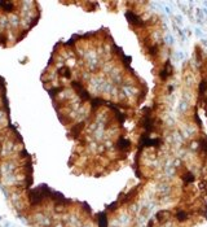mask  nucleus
Returning a JSON list of instances; mask_svg holds the SVG:
<instances>
[{
	"mask_svg": "<svg viewBox=\"0 0 207 227\" xmlns=\"http://www.w3.org/2000/svg\"><path fill=\"white\" fill-rule=\"evenodd\" d=\"M178 219L179 221H185L187 219V213H185V211H179L178 213Z\"/></svg>",
	"mask_w": 207,
	"mask_h": 227,
	"instance_id": "nucleus-14",
	"label": "nucleus"
},
{
	"mask_svg": "<svg viewBox=\"0 0 207 227\" xmlns=\"http://www.w3.org/2000/svg\"><path fill=\"white\" fill-rule=\"evenodd\" d=\"M126 18L128 20V22H130L131 25H135V26H141L142 25L141 18H140L139 16H136L135 13H132V12H127V13H126Z\"/></svg>",
	"mask_w": 207,
	"mask_h": 227,
	"instance_id": "nucleus-3",
	"label": "nucleus"
},
{
	"mask_svg": "<svg viewBox=\"0 0 207 227\" xmlns=\"http://www.w3.org/2000/svg\"><path fill=\"white\" fill-rule=\"evenodd\" d=\"M98 226L100 227H107V218L105 216V213H101L98 216Z\"/></svg>",
	"mask_w": 207,
	"mask_h": 227,
	"instance_id": "nucleus-8",
	"label": "nucleus"
},
{
	"mask_svg": "<svg viewBox=\"0 0 207 227\" xmlns=\"http://www.w3.org/2000/svg\"><path fill=\"white\" fill-rule=\"evenodd\" d=\"M115 114H116V120H118L119 122H121V123L124 122V120H126V116H124V114L121 113L119 110H118V112H115Z\"/></svg>",
	"mask_w": 207,
	"mask_h": 227,
	"instance_id": "nucleus-12",
	"label": "nucleus"
},
{
	"mask_svg": "<svg viewBox=\"0 0 207 227\" xmlns=\"http://www.w3.org/2000/svg\"><path fill=\"white\" fill-rule=\"evenodd\" d=\"M170 74H171V65H170V62H167L166 64V68L161 71V78H162V79H166Z\"/></svg>",
	"mask_w": 207,
	"mask_h": 227,
	"instance_id": "nucleus-6",
	"label": "nucleus"
},
{
	"mask_svg": "<svg viewBox=\"0 0 207 227\" xmlns=\"http://www.w3.org/2000/svg\"><path fill=\"white\" fill-rule=\"evenodd\" d=\"M91 104H92V108H93V109H96V108H97V107H100V105L101 104H102V100H101V99H93V100H92V103H91Z\"/></svg>",
	"mask_w": 207,
	"mask_h": 227,
	"instance_id": "nucleus-10",
	"label": "nucleus"
},
{
	"mask_svg": "<svg viewBox=\"0 0 207 227\" xmlns=\"http://www.w3.org/2000/svg\"><path fill=\"white\" fill-rule=\"evenodd\" d=\"M199 145H201V148H202L203 151H207V140H206V139H203V140H201Z\"/></svg>",
	"mask_w": 207,
	"mask_h": 227,
	"instance_id": "nucleus-15",
	"label": "nucleus"
},
{
	"mask_svg": "<svg viewBox=\"0 0 207 227\" xmlns=\"http://www.w3.org/2000/svg\"><path fill=\"white\" fill-rule=\"evenodd\" d=\"M71 86L74 87V88L76 90V93L79 95V98L83 100V101H86V100H89V93L87 92V90L83 88V86L80 83H78L76 81L71 82Z\"/></svg>",
	"mask_w": 207,
	"mask_h": 227,
	"instance_id": "nucleus-1",
	"label": "nucleus"
},
{
	"mask_svg": "<svg viewBox=\"0 0 207 227\" xmlns=\"http://www.w3.org/2000/svg\"><path fill=\"white\" fill-rule=\"evenodd\" d=\"M161 144V139H150L148 135H144L140 139V145L141 147H158Z\"/></svg>",
	"mask_w": 207,
	"mask_h": 227,
	"instance_id": "nucleus-2",
	"label": "nucleus"
},
{
	"mask_svg": "<svg viewBox=\"0 0 207 227\" xmlns=\"http://www.w3.org/2000/svg\"><path fill=\"white\" fill-rule=\"evenodd\" d=\"M61 88H53V90H51L49 91V93H51V96H55L56 93H57V91H60Z\"/></svg>",
	"mask_w": 207,
	"mask_h": 227,
	"instance_id": "nucleus-16",
	"label": "nucleus"
},
{
	"mask_svg": "<svg viewBox=\"0 0 207 227\" xmlns=\"http://www.w3.org/2000/svg\"><path fill=\"white\" fill-rule=\"evenodd\" d=\"M0 7L3 8V11H4V12H12V11H13V3L0 1Z\"/></svg>",
	"mask_w": 207,
	"mask_h": 227,
	"instance_id": "nucleus-7",
	"label": "nucleus"
},
{
	"mask_svg": "<svg viewBox=\"0 0 207 227\" xmlns=\"http://www.w3.org/2000/svg\"><path fill=\"white\" fill-rule=\"evenodd\" d=\"M184 180L187 182V183H189V182H193V180H194L193 174H190V173H189V174H185V175H184Z\"/></svg>",
	"mask_w": 207,
	"mask_h": 227,
	"instance_id": "nucleus-13",
	"label": "nucleus"
},
{
	"mask_svg": "<svg viewBox=\"0 0 207 227\" xmlns=\"http://www.w3.org/2000/svg\"><path fill=\"white\" fill-rule=\"evenodd\" d=\"M207 90V81H202L199 83V92L201 93H205Z\"/></svg>",
	"mask_w": 207,
	"mask_h": 227,
	"instance_id": "nucleus-11",
	"label": "nucleus"
},
{
	"mask_svg": "<svg viewBox=\"0 0 207 227\" xmlns=\"http://www.w3.org/2000/svg\"><path fill=\"white\" fill-rule=\"evenodd\" d=\"M58 74L60 75H62V77H65V78H70L71 77V71H70V69L69 68H66V66H62L61 69L58 70Z\"/></svg>",
	"mask_w": 207,
	"mask_h": 227,
	"instance_id": "nucleus-9",
	"label": "nucleus"
},
{
	"mask_svg": "<svg viewBox=\"0 0 207 227\" xmlns=\"http://www.w3.org/2000/svg\"><path fill=\"white\" fill-rule=\"evenodd\" d=\"M153 126H154V122H153L152 117L146 116L145 118H144V121H142V127L149 132V131H152V130H153Z\"/></svg>",
	"mask_w": 207,
	"mask_h": 227,
	"instance_id": "nucleus-5",
	"label": "nucleus"
},
{
	"mask_svg": "<svg viewBox=\"0 0 207 227\" xmlns=\"http://www.w3.org/2000/svg\"><path fill=\"white\" fill-rule=\"evenodd\" d=\"M130 147H131V141L124 138H119L118 141H116V148L121 151H127Z\"/></svg>",
	"mask_w": 207,
	"mask_h": 227,
	"instance_id": "nucleus-4",
	"label": "nucleus"
}]
</instances>
